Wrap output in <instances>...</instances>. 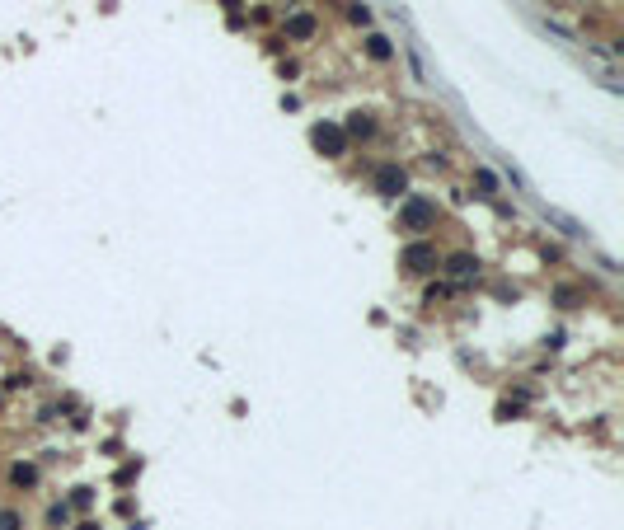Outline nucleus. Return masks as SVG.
I'll use <instances>...</instances> for the list:
<instances>
[{
	"instance_id": "obj_1",
	"label": "nucleus",
	"mask_w": 624,
	"mask_h": 530,
	"mask_svg": "<svg viewBox=\"0 0 624 530\" xmlns=\"http://www.w3.org/2000/svg\"><path fill=\"white\" fill-rule=\"evenodd\" d=\"M399 221H404V230H432V225H437V207H432L427 197H409V202L399 207Z\"/></svg>"
},
{
	"instance_id": "obj_2",
	"label": "nucleus",
	"mask_w": 624,
	"mask_h": 530,
	"mask_svg": "<svg viewBox=\"0 0 624 530\" xmlns=\"http://www.w3.org/2000/svg\"><path fill=\"white\" fill-rule=\"evenodd\" d=\"M310 141H314V151H319V155H334V159L347 151V136H343L338 122H319V127L310 132Z\"/></svg>"
},
{
	"instance_id": "obj_3",
	"label": "nucleus",
	"mask_w": 624,
	"mask_h": 530,
	"mask_svg": "<svg viewBox=\"0 0 624 530\" xmlns=\"http://www.w3.org/2000/svg\"><path fill=\"white\" fill-rule=\"evenodd\" d=\"M399 258H404V267H409V272H432V267H437V249L418 239V244H409Z\"/></svg>"
},
{
	"instance_id": "obj_4",
	"label": "nucleus",
	"mask_w": 624,
	"mask_h": 530,
	"mask_svg": "<svg viewBox=\"0 0 624 530\" xmlns=\"http://www.w3.org/2000/svg\"><path fill=\"white\" fill-rule=\"evenodd\" d=\"M376 192L399 197V192H404V169H399V164H380V169H376Z\"/></svg>"
},
{
	"instance_id": "obj_5",
	"label": "nucleus",
	"mask_w": 624,
	"mask_h": 530,
	"mask_svg": "<svg viewBox=\"0 0 624 530\" xmlns=\"http://www.w3.org/2000/svg\"><path fill=\"white\" fill-rule=\"evenodd\" d=\"M371 132H376L371 113H352V118H347V127H343V136H371Z\"/></svg>"
},
{
	"instance_id": "obj_6",
	"label": "nucleus",
	"mask_w": 624,
	"mask_h": 530,
	"mask_svg": "<svg viewBox=\"0 0 624 530\" xmlns=\"http://www.w3.org/2000/svg\"><path fill=\"white\" fill-rule=\"evenodd\" d=\"M286 33H291V38H310L314 19H310V14H291V19H286Z\"/></svg>"
},
{
	"instance_id": "obj_7",
	"label": "nucleus",
	"mask_w": 624,
	"mask_h": 530,
	"mask_svg": "<svg viewBox=\"0 0 624 530\" xmlns=\"http://www.w3.org/2000/svg\"><path fill=\"white\" fill-rule=\"evenodd\" d=\"M474 272H479V258H469V254L451 258V277H474Z\"/></svg>"
},
{
	"instance_id": "obj_8",
	"label": "nucleus",
	"mask_w": 624,
	"mask_h": 530,
	"mask_svg": "<svg viewBox=\"0 0 624 530\" xmlns=\"http://www.w3.org/2000/svg\"><path fill=\"white\" fill-rule=\"evenodd\" d=\"M366 52L376 56V61H390V38H380V33H371V38H366Z\"/></svg>"
},
{
	"instance_id": "obj_9",
	"label": "nucleus",
	"mask_w": 624,
	"mask_h": 530,
	"mask_svg": "<svg viewBox=\"0 0 624 530\" xmlns=\"http://www.w3.org/2000/svg\"><path fill=\"white\" fill-rule=\"evenodd\" d=\"M14 483H19V488L38 483V470H33V465H14Z\"/></svg>"
},
{
	"instance_id": "obj_10",
	"label": "nucleus",
	"mask_w": 624,
	"mask_h": 530,
	"mask_svg": "<svg viewBox=\"0 0 624 530\" xmlns=\"http://www.w3.org/2000/svg\"><path fill=\"white\" fill-rule=\"evenodd\" d=\"M0 530H19V516L14 511H0Z\"/></svg>"
},
{
	"instance_id": "obj_11",
	"label": "nucleus",
	"mask_w": 624,
	"mask_h": 530,
	"mask_svg": "<svg viewBox=\"0 0 624 530\" xmlns=\"http://www.w3.org/2000/svg\"><path fill=\"white\" fill-rule=\"evenodd\" d=\"M80 530H94V526H80Z\"/></svg>"
}]
</instances>
